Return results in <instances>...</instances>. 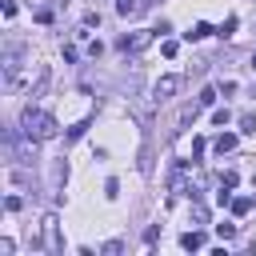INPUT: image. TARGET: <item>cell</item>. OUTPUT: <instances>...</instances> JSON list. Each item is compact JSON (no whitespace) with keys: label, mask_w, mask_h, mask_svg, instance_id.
Here are the masks:
<instances>
[{"label":"cell","mask_w":256,"mask_h":256,"mask_svg":"<svg viewBox=\"0 0 256 256\" xmlns=\"http://www.w3.org/2000/svg\"><path fill=\"white\" fill-rule=\"evenodd\" d=\"M20 136H24L28 144L52 140V136H56V116L44 112V108H24V116H20Z\"/></svg>","instance_id":"6da1fadb"},{"label":"cell","mask_w":256,"mask_h":256,"mask_svg":"<svg viewBox=\"0 0 256 256\" xmlns=\"http://www.w3.org/2000/svg\"><path fill=\"white\" fill-rule=\"evenodd\" d=\"M152 36H156V28H148V32H132V36H120V40H116V48H120V52H140Z\"/></svg>","instance_id":"7a4b0ae2"},{"label":"cell","mask_w":256,"mask_h":256,"mask_svg":"<svg viewBox=\"0 0 256 256\" xmlns=\"http://www.w3.org/2000/svg\"><path fill=\"white\" fill-rule=\"evenodd\" d=\"M176 88H180V76H160V80H156V88H152V100H160V104H164V100H172V96H176Z\"/></svg>","instance_id":"3957f363"},{"label":"cell","mask_w":256,"mask_h":256,"mask_svg":"<svg viewBox=\"0 0 256 256\" xmlns=\"http://www.w3.org/2000/svg\"><path fill=\"white\" fill-rule=\"evenodd\" d=\"M184 176H188V160H180V164L168 172V188H172V192H180V188H184Z\"/></svg>","instance_id":"277c9868"},{"label":"cell","mask_w":256,"mask_h":256,"mask_svg":"<svg viewBox=\"0 0 256 256\" xmlns=\"http://www.w3.org/2000/svg\"><path fill=\"white\" fill-rule=\"evenodd\" d=\"M252 204H256V196H232V204H228V208H232V216H248V212H252Z\"/></svg>","instance_id":"5b68a950"},{"label":"cell","mask_w":256,"mask_h":256,"mask_svg":"<svg viewBox=\"0 0 256 256\" xmlns=\"http://www.w3.org/2000/svg\"><path fill=\"white\" fill-rule=\"evenodd\" d=\"M212 148H216L220 156H224V152H232V148H236V132H220V136L212 140Z\"/></svg>","instance_id":"8992f818"},{"label":"cell","mask_w":256,"mask_h":256,"mask_svg":"<svg viewBox=\"0 0 256 256\" xmlns=\"http://www.w3.org/2000/svg\"><path fill=\"white\" fill-rule=\"evenodd\" d=\"M180 248H184V252H200V248H204V236H200V232H184V236H180Z\"/></svg>","instance_id":"52a82bcc"},{"label":"cell","mask_w":256,"mask_h":256,"mask_svg":"<svg viewBox=\"0 0 256 256\" xmlns=\"http://www.w3.org/2000/svg\"><path fill=\"white\" fill-rule=\"evenodd\" d=\"M204 36H212V24H204V20H200V24H192V28L184 32V40H204Z\"/></svg>","instance_id":"ba28073f"},{"label":"cell","mask_w":256,"mask_h":256,"mask_svg":"<svg viewBox=\"0 0 256 256\" xmlns=\"http://www.w3.org/2000/svg\"><path fill=\"white\" fill-rule=\"evenodd\" d=\"M240 132H244V136H256V116H252V112L240 116Z\"/></svg>","instance_id":"9c48e42d"},{"label":"cell","mask_w":256,"mask_h":256,"mask_svg":"<svg viewBox=\"0 0 256 256\" xmlns=\"http://www.w3.org/2000/svg\"><path fill=\"white\" fill-rule=\"evenodd\" d=\"M116 12H120V16H136L140 4H136V0H116Z\"/></svg>","instance_id":"30bf717a"},{"label":"cell","mask_w":256,"mask_h":256,"mask_svg":"<svg viewBox=\"0 0 256 256\" xmlns=\"http://www.w3.org/2000/svg\"><path fill=\"white\" fill-rule=\"evenodd\" d=\"M84 128H88V116H84V120H76V124L68 128V140H80V136H84Z\"/></svg>","instance_id":"8fae6325"},{"label":"cell","mask_w":256,"mask_h":256,"mask_svg":"<svg viewBox=\"0 0 256 256\" xmlns=\"http://www.w3.org/2000/svg\"><path fill=\"white\" fill-rule=\"evenodd\" d=\"M236 180H240V176H236L232 168H228V172H220V188H228V192H232V188H236Z\"/></svg>","instance_id":"7c38bea8"},{"label":"cell","mask_w":256,"mask_h":256,"mask_svg":"<svg viewBox=\"0 0 256 256\" xmlns=\"http://www.w3.org/2000/svg\"><path fill=\"white\" fill-rule=\"evenodd\" d=\"M216 236H220V240H232V236H236V224H228V220L216 224Z\"/></svg>","instance_id":"4fadbf2b"},{"label":"cell","mask_w":256,"mask_h":256,"mask_svg":"<svg viewBox=\"0 0 256 256\" xmlns=\"http://www.w3.org/2000/svg\"><path fill=\"white\" fill-rule=\"evenodd\" d=\"M208 104H216V88H200V108H208Z\"/></svg>","instance_id":"5bb4252c"},{"label":"cell","mask_w":256,"mask_h":256,"mask_svg":"<svg viewBox=\"0 0 256 256\" xmlns=\"http://www.w3.org/2000/svg\"><path fill=\"white\" fill-rule=\"evenodd\" d=\"M236 24H240V20H236V16H228V20L220 24V36H232V32H236Z\"/></svg>","instance_id":"9a60e30c"},{"label":"cell","mask_w":256,"mask_h":256,"mask_svg":"<svg viewBox=\"0 0 256 256\" xmlns=\"http://www.w3.org/2000/svg\"><path fill=\"white\" fill-rule=\"evenodd\" d=\"M160 52H164V56H168V60H172V56H176V52H180V44H176V40H164V44H160Z\"/></svg>","instance_id":"2e32d148"},{"label":"cell","mask_w":256,"mask_h":256,"mask_svg":"<svg viewBox=\"0 0 256 256\" xmlns=\"http://www.w3.org/2000/svg\"><path fill=\"white\" fill-rule=\"evenodd\" d=\"M228 120H232L228 108H216V112H212V124H228Z\"/></svg>","instance_id":"e0dca14e"},{"label":"cell","mask_w":256,"mask_h":256,"mask_svg":"<svg viewBox=\"0 0 256 256\" xmlns=\"http://www.w3.org/2000/svg\"><path fill=\"white\" fill-rule=\"evenodd\" d=\"M204 148H208V140H204V136H196V140H192V156H204Z\"/></svg>","instance_id":"ac0fdd59"},{"label":"cell","mask_w":256,"mask_h":256,"mask_svg":"<svg viewBox=\"0 0 256 256\" xmlns=\"http://www.w3.org/2000/svg\"><path fill=\"white\" fill-rule=\"evenodd\" d=\"M20 204H24L20 196H8V200H4V208H8V212H20Z\"/></svg>","instance_id":"d6986e66"},{"label":"cell","mask_w":256,"mask_h":256,"mask_svg":"<svg viewBox=\"0 0 256 256\" xmlns=\"http://www.w3.org/2000/svg\"><path fill=\"white\" fill-rule=\"evenodd\" d=\"M192 220H196V224H208V212H204V208L196 204V208H192Z\"/></svg>","instance_id":"ffe728a7"},{"label":"cell","mask_w":256,"mask_h":256,"mask_svg":"<svg viewBox=\"0 0 256 256\" xmlns=\"http://www.w3.org/2000/svg\"><path fill=\"white\" fill-rule=\"evenodd\" d=\"M252 72H256V52H252Z\"/></svg>","instance_id":"44dd1931"}]
</instances>
